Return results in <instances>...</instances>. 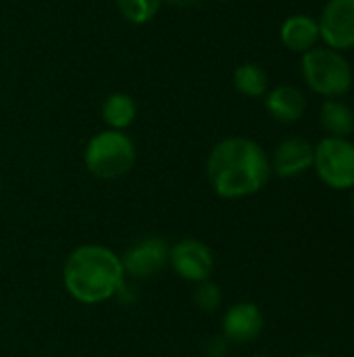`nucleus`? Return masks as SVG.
<instances>
[{
    "instance_id": "nucleus-1",
    "label": "nucleus",
    "mask_w": 354,
    "mask_h": 357,
    "mask_svg": "<svg viewBox=\"0 0 354 357\" xmlns=\"http://www.w3.org/2000/svg\"><path fill=\"white\" fill-rule=\"evenodd\" d=\"M207 174L219 197L242 199L259 192L269 182L271 163L259 142L244 136H232L211 151Z\"/></svg>"
},
{
    "instance_id": "nucleus-2",
    "label": "nucleus",
    "mask_w": 354,
    "mask_h": 357,
    "mask_svg": "<svg viewBox=\"0 0 354 357\" xmlns=\"http://www.w3.org/2000/svg\"><path fill=\"white\" fill-rule=\"evenodd\" d=\"M123 264L106 247L86 245L75 249L65 264V287L81 303H100L123 284Z\"/></svg>"
},
{
    "instance_id": "nucleus-3",
    "label": "nucleus",
    "mask_w": 354,
    "mask_h": 357,
    "mask_svg": "<svg viewBox=\"0 0 354 357\" xmlns=\"http://www.w3.org/2000/svg\"><path fill=\"white\" fill-rule=\"evenodd\" d=\"M300 69H303V77L307 86L325 98L342 96L353 86L351 63L346 61L342 52L332 50L328 46L323 48L315 46L309 52H305Z\"/></svg>"
},
{
    "instance_id": "nucleus-4",
    "label": "nucleus",
    "mask_w": 354,
    "mask_h": 357,
    "mask_svg": "<svg viewBox=\"0 0 354 357\" xmlns=\"http://www.w3.org/2000/svg\"><path fill=\"white\" fill-rule=\"evenodd\" d=\"M86 167L100 180H117L136 163V146L131 138L119 130L96 134L83 153Z\"/></svg>"
},
{
    "instance_id": "nucleus-5",
    "label": "nucleus",
    "mask_w": 354,
    "mask_h": 357,
    "mask_svg": "<svg viewBox=\"0 0 354 357\" xmlns=\"http://www.w3.org/2000/svg\"><path fill=\"white\" fill-rule=\"evenodd\" d=\"M313 167L319 180L330 188H354V142H351L348 138H323L315 146Z\"/></svg>"
},
{
    "instance_id": "nucleus-6",
    "label": "nucleus",
    "mask_w": 354,
    "mask_h": 357,
    "mask_svg": "<svg viewBox=\"0 0 354 357\" xmlns=\"http://www.w3.org/2000/svg\"><path fill=\"white\" fill-rule=\"evenodd\" d=\"M317 23L328 48L338 52L354 48V0H330Z\"/></svg>"
},
{
    "instance_id": "nucleus-7",
    "label": "nucleus",
    "mask_w": 354,
    "mask_h": 357,
    "mask_svg": "<svg viewBox=\"0 0 354 357\" xmlns=\"http://www.w3.org/2000/svg\"><path fill=\"white\" fill-rule=\"evenodd\" d=\"M169 259H171L173 270L190 282H204L213 274V268H215L211 249L194 238L177 243L171 249Z\"/></svg>"
},
{
    "instance_id": "nucleus-8",
    "label": "nucleus",
    "mask_w": 354,
    "mask_h": 357,
    "mask_svg": "<svg viewBox=\"0 0 354 357\" xmlns=\"http://www.w3.org/2000/svg\"><path fill=\"white\" fill-rule=\"evenodd\" d=\"M313 159H315V146L307 138L294 136L284 140L275 149L269 163H271V172H275L280 178H296L313 167Z\"/></svg>"
},
{
    "instance_id": "nucleus-9",
    "label": "nucleus",
    "mask_w": 354,
    "mask_h": 357,
    "mask_svg": "<svg viewBox=\"0 0 354 357\" xmlns=\"http://www.w3.org/2000/svg\"><path fill=\"white\" fill-rule=\"evenodd\" d=\"M169 259V249L161 238H146L134 245L123 257V270H127L136 278H150Z\"/></svg>"
},
{
    "instance_id": "nucleus-10",
    "label": "nucleus",
    "mask_w": 354,
    "mask_h": 357,
    "mask_svg": "<svg viewBox=\"0 0 354 357\" xmlns=\"http://www.w3.org/2000/svg\"><path fill=\"white\" fill-rule=\"evenodd\" d=\"M223 333L234 343H250L263 333V314L255 303H238L223 318Z\"/></svg>"
},
{
    "instance_id": "nucleus-11",
    "label": "nucleus",
    "mask_w": 354,
    "mask_h": 357,
    "mask_svg": "<svg viewBox=\"0 0 354 357\" xmlns=\"http://www.w3.org/2000/svg\"><path fill=\"white\" fill-rule=\"evenodd\" d=\"M282 44L292 52H309L317 46L319 38V23L309 15H292L282 23L280 29Z\"/></svg>"
},
{
    "instance_id": "nucleus-12",
    "label": "nucleus",
    "mask_w": 354,
    "mask_h": 357,
    "mask_svg": "<svg viewBox=\"0 0 354 357\" xmlns=\"http://www.w3.org/2000/svg\"><path fill=\"white\" fill-rule=\"evenodd\" d=\"M265 107L269 115L282 123L298 121L307 111V98L296 86H277L267 92Z\"/></svg>"
},
{
    "instance_id": "nucleus-13",
    "label": "nucleus",
    "mask_w": 354,
    "mask_h": 357,
    "mask_svg": "<svg viewBox=\"0 0 354 357\" xmlns=\"http://www.w3.org/2000/svg\"><path fill=\"white\" fill-rule=\"evenodd\" d=\"M319 121L332 138H348L354 132V111L336 98L323 100Z\"/></svg>"
},
{
    "instance_id": "nucleus-14",
    "label": "nucleus",
    "mask_w": 354,
    "mask_h": 357,
    "mask_svg": "<svg viewBox=\"0 0 354 357\" xmlns=\"http://www.w3.org/2000/svg\"><path fill=\"white\" fill-rule=\"evenodd\" d=\"M136 115H138V105L129 94L115 92L102 102V119L106 121L108 130L123 132L136 121Z\"/></svg>"
},
{
    "instance_id": "nucleus-15",
    "label": "nucleus",
    "mask_w": 354,
    "mask_h": 357,
    "mask_svg": "<svg viewBox=\"0 0 354 357\" xmlns=\"http://www.w3.org/2000/svg\"><path fill=\"white\" fill-rule=\"evenodd\" d=\"M234 86L238 88L240 94L250 96V98H259V96H265L267 94L269 75L257 63H242L234 71Z\"/></svg>"
},
{
    "instance_id": "nucleus-16",
    "label": "nucleus",
    "mask_w": 354,
    "mask_h": 357,
    "mask_svg": "<svg viewBox=\"0 0 354 357\" xmlns=\"http://www.w3.org/2000/svg\"><path fill=\"white\" fill-rule=\"evenodd\" d=\"M121 17L134 25H144L152 21L165 0H115Z\"/></svg>"
},
{
    "instance_id": "nucleus-17",
    "label": "nucleus",
    "mask_w": 354,
    "mask_h": 357,
    "mask_svg": "<svg viewBox=\"0 0 354 357\" xmlns=\"http://www.w3.org/2000/svg\"><path fill=\"white\" fill-rule=\"evenodd\" d=\"M196 303L202 307V310H207V312H213L219 303H221V291H219V287H215V284H211V282H202V287L196 291Z\"/></svg>"
},
{
    "instance_id": "nucleus-18",
    "label": "nucleus",
    "mask_w": 354,
    "mask_h": 357,
    "mask_svg": "<svg viewBox=\"0 0 354 357\" xmlns=\"http://www.w3.org/2000/svg\"><path fill=\"white\" fill-rule=\"evenodd\" d=\"M167 2H171V4H175V6H192V4H196V2H200V0H167Z\"/></svg>"
},
{
    "instance_id": "nucleus-19",
    "label": "nucleus",
    "mask_w": 354,
    "mask_h": 357,
    "mask_svg": "<svg viewBox=\"0 0 354 357\" xmlns=\"http://www.w3.org/2000/svg\"><path fill=\"white\" fill-rule=\"evenodd\" d=\"M300 357H325V356H321V354H305V356H300Z\"/></svg>"
},
{
    "instance_id": "nucleus-20",
    "label": "nucleus",
    "mask_w": 354,
    "mask_h": 357,
    "mask_svg": "<svg viewBox=\"0 0 354 357\" xmlns=\"http://www.w3.org/2000/svg\"><path fill=\"white\" fill-rule=\"evenodd\" d=\"M351 205H353V213H354V188H353V199H351Z\"/></svg>"
},
{
    "instance_id": "nucleus-21",
    "label": "nucleus",
    "mask_w": 354,
    "mask_h": 357,
    "mask_svg": "<svg viewBox=\"0 0 354 357\" xmlns=\"http://www.w3.org/2000/svg\"><path fill=\"white\" fill-rule=\"evenodd\" d=\"M257 357H267V356H257Z\"/></svg>"
},
{
    "instance_id": "nucleus-22",
    "label": "nucleus",
    "mask_w": 354,
    "mask_h": 357,
    "mask_svg": "<svg viewBox=\"0 0 354 357\" xmlns=\"http://www.w3.org/2000/svg\"><path fill=\"white\" fill-rule=\"evenodd\" d=\"M0 186H2V184H0Z\"/></svg>"
}]
</instances>
